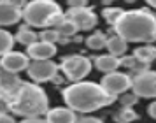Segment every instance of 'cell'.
Segmentation results:
<instances>
[{
  "label": "cell",
  "instance_id": "obj_1",
  "mask_svg": "<svg viewBox=\"0 0 156 123\" xmlns=\"http://www.w3.org/2000/svg\"><path fill=\"white\" fill-rule=\"evenodd\" d=\"M65 104L76 113H95L116 102V95H111L100 83L95 81H77L62 90Z\"/></svg>",
  "mask_w": 156,
  "mask_h": 123
},
{
  "label": "cell",
  "instance_id": "obj_2",
  "mask_svg": "<svg viewBox=\"0 0 156 123\" xmlns=\"http://www.w3.org/2000/svg\"><path fill=\"white\" fill-rule=\"evenodd\" d=\"M112 30L126 42L149 44L156 41V14L146 7L125 11L112 27Z\"/></svg>",
  "mask_w": 156,
  "mask_h": 123
},
{
  "label": "cell",
  "instance_id": "obj_3",
  "mask_svg": "<svg viewBox=\"0 0 156 123\" xmlns=\"http://www.w3.org/2000/svg\"><path fill=\"white\" fill-rule=\"evenodd\" d=\"M49 111V99L48 93L37 83H23L20 92L12 97V109L11 113L21 118H37L44 116Z\"/></svg>",
  "mask_w": 156,
  "mask_h": 123
},
{
  "label": "cell",
  "instance_id": "obj_4",
  "mask_svg": "<svg viewBox=\"0 0 156 123\" xmlns=\"http://www.w3.org/2000/svg\"><path fill=\"white\" fill-rule=\"evenodd\" d=\"M65 18V13L55 0H32L23 7V20L34 28L56 27Z\"/></svg>",
  "mask_w": 156,
  "mask_h": 123
},
{
  "label": "cell",
  "instance_id": "obj_5",
  "mask_svg": "<svg viewBox=\"0 0 156 123\" xmlns=\"http://www.w3.org/2000/svg\"><path fill=\"white\" fill-rule=\"evenodd\" d=\"M91 60L83 55H67V56L60 62V71L65 74V78L72 83L83 81L91 72Z\"/></svg>",
  "mask_w": 156,
  "mask_h": 123
},
{
  "label": "cell",
  "instance_id": "obj_6",
  "mask_svg": "<svg viewBox=\"0 0 156 123\" xmlns=\"http://www.w3.org/2000/svg\"><path fill=\"white\" fill-rule=\"evenodd\" d=\"M58 71H60V65L53 58H49V60H32L28 69H27V74L34 83H48V81H53L56 78Z\"/></svg>",
  "mask_w": 156,
  "mask_h": 123
},
{
  "label": "cell",
  "instance_id": "obj_7",
  "mask_svg": "<svg viewBox=\"0 0 156 123\" xmlns=\"http://www.w3.org/2000/svg\"><path fill=\"white\" fill-rule=\"evenodd\" d=\"M132 92L139 99H156V71H144L132 76Z\"/></svg>",
  "mask_w": 156,
  "mask_h": 123
},
{
  "label": "cell",
  "instance_id": "obj_8",
  "mask_svg": "<svg viewBox=\"0 0 156 123\" xmlns=\"http://www.w3.org/2000/svg\"><path fill=\"white\" fill-rule=\"evenodd\" d=\"M132 83H133V78L126 72H119V71H114V72L105 74L100 85L105 88L111 95H123L126 93L128 90H132Z\"/></svg>",
  "mask_w": 156,
  "mask_h": 123
},
{
  "label": "cell",
  "instance_id": "obj_9",
  "mask_svg": "<svg viewBox=\"0 0 156 123\" xmlns=\"http://www.w3.org/2000/svg\"><path fill=\"white\" fill-rule=\"evenodd\" d=\"M65 18L76 23L79 30H93L98 23V16L90 7H69V11H65Z\"/></svg>",
  "mask_w": 156,
  "mask_h": 123
},
{
  "label": "cell",
  "instance_id": "obj_10",
  "mask_svg": "<svg viewBox=\"0 0 156 123\" xmlns=\"http://www.w3.org/2000/svg\"><path fill=\"white\" fill-rule=\"evenodd\" d=\"M30 56L27 53H21V51H9L5 55L0 56V63H2V69L5 71H11V72L20 74L21 71H27L30 65Z\"/></svg>",
  "mask_w": 156,
  "mask_h": 123
},
{
  "label": "cell",
  "instance_id": "obj_11",
  "mask_svg": "<svg viewBox=\"0 0 156 123\" xmlns=\"http://www.w3.org/2000/svg\"><path fill=\"white\" fill-rule=\"evenodd\" d=\"M27 55L30 56V60H49L56 55V44L37 41V42L27 46Z\"/></svg>",
  "mask_w": 156,
  "mask_h": 123
},
{
  "label": "cell",
  "instance_id": "obj_12",
  "mask_svg": "<svg viewBox=\"0 0 156 123\" xmlns=\"http://www.w3.org/2000/svg\"><path fill=\"white\" fill-rule=\"evenodd\" d=\"M23 20V9L16 7L11 2H0V27H11Z\"/></svg>",
  "mask_w": 156,
  "mask_h": 123
},
{
  "label": "cell",
  "instance_id": "obj_13",
  "mask_svg": "<svg viewBox=\"0 0 156 123\" xmlns=\"http://www.w3.org/2000/svg\"><path fill=\"white\" fill-rule=\"evenodd\" d=\"M23 83L25 81L20 78V74L5 71V69L0 67V90H4L11 95H16L20 92V88L23 86Z\"/></svg>",
  "mask_w": 156,
  "mask_h": 123
},
{
  "label": "cell",
  "instance_id": "obj_14",
  "mask_svg": "<svg viewBox=\"0 0 156 123\" xmlns=\"http://www.w3.org/2000/svg\"><path fill=\"white\" fill-rule=\"evenodd\" d=\"M46 120L49 123H76L77 120V113L67 107H53L46 113Z\"/></svg>",
  "mask_w": 156,
  "mask_h": 123
},
{
  "label": "cell",
  "instance_id": "obj_15",
  "mask_svg": "<svg viewBox=\"0 0 156 123\" xmlns=\"http://www.w3.org/2000/svg\"><path fill=\"white\" fill-rule=\"evenodd\" d=\"M95 67L97 71L104 74H109V72H114L121 67V62H119V56H114L111 53H105V55H100V56L95 58Z\"/></svg>",
  "mask_w": 156,
  "mask_h": 123
},
{
  "label": "cell",
  "instance_id": "obj_16",
  "mask_svg": "<svg viewBox=\"0 0 156 123\" xmlns=\"http://www.w3.org/2000/svg\"><path fill=\"white\" fill-rule=\"evenodd\" d=\"M105 48L111 55H114V56H123V55H126V51H128V42L121 35L114 34V35H111L107 39Z\"/></svg>",
  "mask_w": 156,
  "mask_h": 123
},
{
  "label": "cell",
  "instance_id": "obj_17",
  "mask_svg": "<svg viewBox=\"0 0 156 123\" xmlns=\"http://www.w3.org/2000/svg\"><path fill=\"white\" fill-rule=\"evenodd\" d=\"M14 37H16V41L20 44H23V46H30V44H34V42L39 41V34H35L30 25L20 27V30H18V34H16Z\"/></svg>",
  "mask_w": 156,
  "mask_h": 123
},
{
  "label": "cell",
  "instance_id": "obj_18",
  "mask_svg": "<svg viewBox=\"0 0 156 123\" xmlns=\"http://www.w3.org/2000/svg\"><path fill=\"white\" fill-rule=\"evenodd\" d=\"M133 55L139 62H146V63H151L153 60H156V48L153 44H144V46H139L133 49Z\"/></svg>",
  "mask_w": 156,
  "mask_h": 123
},
{
  "label": "cell",
  "instance_id": "obj_19",
  "mask_svg": "<svg viewBox=\"0 0 156 123\" xmlns=\"http://www.w3.org/2000/svg\"><path fill=\"white\" fill-rule=\"evenodd\" d=\"M112 120L116 123H133L139 120V114L135 113L133 107H128V106H121L119 111H116L112 116Z\"/></svg>",
  "mask_w": 156,
  "mask_h": 123
},
{
  "label": "cell",
  "instance_id": "obj_20",
  "mask_svg": "<svg viewBox=\"0 0 156 123\" xmlns=\"http://www.w3.org/2000/svg\"><path fill=\"white\" fill-rule=\"evenodd\" d=\"M107 39H109V37H107L104 32H95V34H91V35L86 39L84 42L90 49L98 51V49H104L107 46Z\"/></svg>",
  "mask_w": 156,
  "mask_h": 123
},
{
  "label": "cell",
  "instance_id": "obj_21",
  "mask_svg": "<svg viewBox=\"0 0 156 123\" xmlns=\"http://www.w3.org/2000/svg\"><path fill=\"white\" fill-rule=\"evenodd\" d=\"M55 28L60 32V35H62V37H76V35H77V32H79L77 25H76L74 21H70L69 18H63V20L58 23Z\"/></svg>",
  "mask_w": 156,
  "mask_h": 123
},
{
  "label": "cell",
  "instance_id": "obj_22",
  "mask_svg": "<svg viewBox=\"0 0 156 123\" xmlns=\"http://www.w3.org/2000/svg\"><path fill=\"white\" fill-rule=\"evenodd\" d=\"M14 41H16V37L12 35L11 32L0 28V56L5 55V53H9V51H12Z\"/></svg>",
  "mask_w": 156,
  "mask_h": 123
},
{
  "label": "cell",
  "instance_id": "obj_23",
  "mask_svg": "<svg viewBox=\"0 0 156 123\" xmlns=\"http://www.w3.org/2000/svg\"><path fill=\"white\" fill-rule=\"evenodd\" d=\"M123 13H125V9H121V7H105L104 11H102V18H104L111 27H114Z\"/></svg>",
  "mask_w": 156,
  "mask_h": 123
},
{
  "label": "cell",
  "instance_id": "obj_24",
  "mask_svg": "<svg viewBox=\"0 0 156 123\" xmlns=\"http://www.w3.org/2000/svg\"><path fill=\"white\" fill-rule=\"evenodd\" d=\"M60 32H58L55 27H49V28H44L41 34H39V41H46V42H53L56 44L60 41Z\"/></svg>",
  "mask_w": 156,
  "mask_h": 123
},
{
  "label": "cell",
  "instance_id": "obj_25",
  "mask_svg": "<svg viewBox=\"0 0 156 123\" xmlns=\"http://www.w3.org/2000/svg\"><path fill=\"white\" fill-rule=\"evenodd\" d=\"M12 97L14 95L0 90V113H9L12 109Z\"/></svg>",
  "mask_w": 156,
  "mask_h": 123
},
{
  "label": "cell",
  "instance_id": "obj_26",
  "mask_svg": "<svg viewBox=\"0 0 156 123\" xmlns=\"http://www.w3.org/2000/svg\"><path fill=\"white\" fill-rule=\"evenodd\" d=\"M119 102H121V106H128V107H133L135 104H137V102H139V97H137V95L133 93V92H132V93H123L119 97Z\"/></svg>",
  "mask_w": 156,
  "mask_h": 123
},
{
  "label": "cell",
  "instance_id": "obj_27",
  "mask_svg": "<svg viewBox=\"0 0 156 123\" xmlns=\"http://www.w3.org/2000/svg\"><path fill=\"white\" fill-rule=\"evenodd\" d=\"M119 62H121V67H125V69H132V67L137 63V58H135V55L132 53V55H123V56H119Z\"/></svg>",
  "mask_w": 156,
  "mask_h": 123
},
{
  "label": "cell",
  "instance_id": "obj_28",
  "mask_svg": "<svg viewBox=\"0 0 156 123\" xmlns=\"http://www.w3.org/2000/svg\"><path fill=\"white\" fill-rule=\"evenodd\" d=\"M76 123H104V121L97 116H81V118L76 120Z\"/></svg>",
  "mask_w": 156,
  "mask_h": 123
},
{
  "label": "cell",
  "instance_id": "obj_29",
  "mask_svg": "<svg viewBox=\"0 0 156 123\" xmlns=\"http://www.w3.org/2000/svg\"><path fill=\"white\" fill-rule=\"evenodd\" d=\"M69 7H88V0H67Z\"/></svg>",
  "mask_w": 156,
  "mask_h": 123
},
{
  "label": "cell",
  "instance_id": "obj_30",
  "mask_svg": "<svg viewBox=\"0 0 156 123\" xmlns=\"http://www.w3.org/2000/svg\"><path fill=\"white\" fill-rule=\"evenodd\" d=\"M20 123H49V121L41 118V116H37V118H23Z\"/></svg>",
  "mask_w": 156,
  "mask_h": 123
},
{
  "label": "cell",
  "instance_id": "obj_31",
  "mask_svg": "<svg viewBox=\"0 0 156 123\" xmlns=\"http://www.w3.org/2000/svg\"><path fill=\"white\" fill-rule=\"evenodd\" d=\"M0 123H16L14 116L7 114V113H0Z\"/></svg>",
  "mask_w": 156,
  "mask_h": 123
},
{
  "label": "cell",
  "instance_id": "obj_32",
  "mask_svg": "<svg viewBox=\"0 0 156 123\" xmlns=\"http://www.w3.org/2000/svg\"><path fill=\"white\" fill-rule=\"evenodd\" d=\"M147 113H149V116H151L153 120H156V100L149 104V107H147Z\"/></svg>",
  "mask_w": 156,
  "mask_h": 123
},
{
  "label": "cell",
  "instance_id": "obj_33",
  "mask_svg": "<svg viewBox=\"0 0 156 123\" xmlns=\"http://www.w3.org/2000/svg\"><path fill=\"white\" fill-rule=\"evenodd\" d=\"M7 2H11V4H14L16 7H20V9H23L25 5H27V4H28L27 0H7Z\"/></svg>",
  "mask_w": 156,
  "mask_h": 123
},
{
  "label": "cell",
  "instance_id": "obj_34",
  "mask_svg": "<svg viewBox=\"0 0 156 123\" xmlns=\"http://www.w3.org/2000/svg\"><path fill=\"white\" fill-rule=\"evenodd\" d=\"M146 4H147L149 7H153V9H156V0H146Z\"/></svg>",
  "mask_w": 156,
  "mask_h": 123
},
{
  "label": "cell",
  "instance_id": "obj_35",
  "mask_svg": "<svg viewBox=\"0 0 156 123\" xmlns=\"http://www.w3.org/2000/svg\"><path fill=\"white\" fill-rule=\"evenodd\" d=\"M53 81H55L56 85H63V79H62V78H58V76H56V78H55Z\"/></svg>",
  "mask_w": 156,
  "mask_h": 123
},
{
  "label": "cell",
  "instance_id": "obj_36",
  "mask_svg": "<svg viewBox=\"0 0 156 123\" xmlns=\"http://www.w3.org/2000/svg\"><path fill=\"white\" fill-rule=\"evenodd\" d=\"M102 2H104V4H111V2H112V0H102Z\"/></svg>",
  "mask_w": 156,
  "mask_h": 123
},
{
  "label": "cell",
  "instance_id": "obj_37",
  "mask_svg": "<svg viewBox=\"0 0 156 123\" xmlns=\"http://www.w3.org/2000/svg\"><path fill=\"white\" fill-rule=\"evenodd\" d=\"M126 2H130V4H132V2H135V0H126Z\"/></svg>",
  "mask_w": 156,
  "mask_h": 123
},
{
  "label": "cell",
  "instance_id": "obj_38",
  "mask_svg": "<svg viewBox=\"0 0 156 123\" xmlns=\"http://www.w3.org/2000/svg\"><path fill=\"white\" fill-rule=\"evenodd\" d=\"M0 2H5V0H0Z\"/></svg>",
  "mask_w": 156,
  "mask_h": 123
},
{
  "label": "cell",
  "instance_id": "obj_39",
  "mask_svg": "<svg viewBox=\"0 0 156 123\" xmlns=\"http://www.w3.org/2000/svg\"><path fill=\"white\" fill-rule=\"evenodd\" d=\"M0 67H2V63H0Z\"/></svg>",
  "mask_w": 156,
  "mask_h": 123
}]
</instances>
